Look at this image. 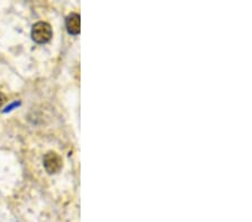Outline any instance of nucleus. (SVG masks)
<instances>
[{
	"label": "nucleus",
	"instance_id": "nucleus-1",
	"mask_svg": "<svg viewBox=\"0 0 252 222\" xmlns=\"http://www.w3.org/2000/svg\"><path fill=\"white\" fill-rule=\"evenodd\" d=\"M52 35V27L48 23L38 22L32 28V38L34 39V42L38 44H45L50 42Z\"/></svg>",
	"mask_w": 252,
	"mask_h": 222
},
{
	"label": "nucleus",
	"instance_id": "nucleus-4",
	"mask_svg": "<svg viewBox=\"0 0 252 222\" xmlns=\"http://www.w3.org/2000/svg\"><path fill=\"white\" fill-rule=\"evenodd\" d=\"M5 102H6V96L2 94V92H0V108L5 104Z\"/></svg>",
	"mask_w": 252,
	"mask_h": 222
},
{
	"label": "nucleus",
	"instance_id": "nucleus-2",
	"mask_svg": "<svg viewBox=\"0 0 252 222\" xmlns=\"http://www.w3.org/2000/svg\"><path fill=\"white\" fill-rule=\"evenodd\" d=\"M44 167H45L48 174H55L62 168V157L55 152H48L44 156L43 159Z\"/></svg>",
	"mask_w": 252,
	"mask_h": 222
},
{
	"label": "nucleus",
	"instance_id": "nucleus-3",
	"mask_svg": "<svg viewBox=\"0 0 252 222\" xmlns=\"http://www.w3.org/2000/svg\"><path fill=\"white\" fill-rule=\"evenodd\" d=\"M80 15L76 13H72L66 17L65 20V26H66V30L70 34L72 35H78L80 33V27H81V22H80Z\"/></svg>",
	"mask_w": 252,
	"mask_h": 222
}]
</instances>
